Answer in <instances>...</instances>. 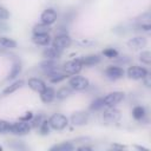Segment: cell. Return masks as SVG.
I'll use <instances>...</instances> for the list:
<instances>
[{
  "label": "cell",
  "mask_w": 151,
  "mask_h": 151,
  "mask_svg": "<svg viewBox=\"0 0 151 151\" xmlns=\"http://www.w3.org/2000/svg\"><path fill=\"white\" fill-rule=\"evenodd\" d=\"M48 124H50L51 129L60 131V130H64L68 125V118L61 113H54L50 117Z\"/></svg>",
  "instance_id": "cell-1"
},
{
  "label": "cell",
  "mask_w": 151,
  "mask_h": 151,
  "mask_svg": "<svg viewBox=\"0 0 151 151\" xmlns=\"http://www.w3.org/2000/svg\"><path fill=\"white\" fill-rule=\"evenodd\" d=\"M31 124L28 122H24V120H19V122H15L13 124H11V129H9V132L15 134V136H24V134H27L29 133L31 131Z\"/></svg>",
  "instance_id": "cell-2"
},
{
  "label": "cell",
  "mask_w": 151,
  "mask_h": 151,
  "mask_svg": "<svg viewBox=\"0 0 151 151\" xmlns=\"http://www.w3.org/2000/svg\"><path fill=\"white\" fill-rule=\"evenodd\" d=\"M88 84H90V81L87 78H85L83 76H77V74L74 77H72L68 81V86L74 91H83L88 86Z\"/></svg>",
  "instance_id": "cell-3"
},
{
  "label": "cell",
  "mask_w": 151,
  "mask_h": 151,
  "mask_svg": "<svg viewBox=\"0 0 151 151\" xmlns=\"http://www.w3.org/2000/svg\"><path fill=\"white\" fill-rule=\"evenodd\" d=\"M72 44V39L70 38V35H67L66 33L64 34H58L55 35V38L52 40V46L55 47L57 50H65L67 47H70Z\"/></svg>",
  "instance_id": "cell-4"
},
{
  "label": "cell",
  "mask_w": 151,
  "mask_h": 151,
  "mask_svg": "<svg viewBox=\"0 0 151 151\" xmlns=\"http://www.w3.org/2000/svg\"><path fill=\"white\" fill-rule=\"evenodd\" d=\"M124 99V92L120 91H113L107 93L104 98H103V103L104 106H116L118 103H120Z\"/></svg>",
  "instance_id": "cell-5"
},
{
  "label": "cell",
  "mask_w": 151,
  "mask_h": 151,
  "mask_svg": "<svg viewBox=\"0 0 151 151\" xmlns=\"http://www.w3.org/2000/svg\"><path fill=\"white\" fill-rule=\"evenodd\" d=\"M122 118V113L118 109H116L114 106H109L104 113H103V119L109 123V124H114L117 123L119 119Z\"/></svg>",
  "instance_id": "cell-6"
},
{
  "label": "cell",
  "mask_w": 151,
  "mask_h": 151,
  "mask_svg": "<svg viewBox=\"0 0 151 151\" xmlns=\"http://www.w3.org/2000/svg\"><path fill=\"white\" fill-rule=\"evenodd\" d=\"M83 68V65L80 63L79 59H73V60H68L64 64L63 66V71L66 74H78Z\"/></svg>",
  "instance_id": "cell-7"
},
{
  "label": "cell",
  "mask_w": 151,
  "mask_h": 151,
  "mask_svg": "<svg viewBox=\"0 0 151 151\" xmlns=\"http://www.w3.org/2000/svg\"><path fill=\"white\" fill-rule=\"evenodd\" d=\"M126 74L130 79H134V80H139V79H143L146 74H147V70L145 67H142V66H137V65H133V66H130L126 71Z\"/></svg>",
  "instance_id": "cell-8"
},
{
  "label": "cell",
  "mask_w": 151,
  "mask_h": 151,
  "mask_svg": "<svg viewBox=\"0 0 151 151\" xmlns=\"http://www.w3.org/2000/svg\"><path fill=\"white\" fill-rule=\"evenodd\" d=\"M88 119H90V114L86 111H77V112L72 113V116L70 118L71 123L76 126H81V125L87 124Z\"/></svg>",
  "instance_id": "cell-9"
},
{
  "label": "cell",
  "mask_w": 151,
  "mask_h": 151,
  "mask_svg": "<svg viewBox=\"0 0 151 151\" xmlns=\"http://www.w3.org/2000/svg\"><path fill=\"white\" fill-rule=\"evenodd\" d=\"M57 20V12L53 8H46L45 11H42V13L40 14V21L45 25H52L54 24Z\"/></svg>",
  "instance_id": "cell-10"
},
{
  "label": "cell",
  "mask_w": 151,
  "mask_h": 151,
  "mask_svg": "<svg viewBox=\"0 0 151 151\" xmlns=\"http://www.w3.org/2000/svg\"><path fill=\"white\" fill-rule=\"evenodd\" d=\"M146 45H147V40H146L145 37H142V35L131 38L127 41V46L132 50H143Z\"/></svg>",
  "instance_id": "cell-11"
},
{
  "label": "cell",
  "mask_w": 151,
  "mask_h": 151,
  "mask_svg": "<svg viewBox=\"0 0 151 151\" xmlns=\"http://www.w3.org/2000/svg\"><path fill=\"white\" fill-rule=\"evenodd\" d=\"M124 70L119 66H109L106 70H105V74L109 79H112V80H116V79H120L123 76H124Z\"/></svg>",
  "instance_id": "cell-12"
},
{
  "label": "cell",
  "mask_w": 151,
  "mask_h": 151,
  "mask_svg": "<svg viewBox=\"0 0 151 151\" xmlns=\"http://www.w3.org/2000/svg\"><path fill=\"white\" fill-rule=\"evenodd\" d=\"M40 68L48 76L55 71H59L58 68V64H57V60H51V59H46L45 61H42L40 64Z\"/></svg>",
  "instance_id": "cell-13"
},
{
  "label": "cell",
  "mask_w": 151,
  "mask_h": 151,
  "mask_svg": "<svg viewBox=\"0 0 151 151\" xmlns=\"http://www.w3.org/2000/svg\"><path fill=\"white\" fill-rule=\"evenodd\" d=\"M27 84H28V86H29L31 90H33L34 92H38V93L42 92L45 90V87H46L45 83L40 78H29L28 81H27Z\"/></svg>",
  "instance_id": "cell-14"
},
{
  "label": "cell",
  "mask_w": 151,
  "mask_h": 151,
  "mask_svg": "<svg viewBox=\"0 0 151 151\" xmlns=\"http://www.w3.org/2000/svg\"><path fill=\"white\" fill-rule=\"evenodd\" d=\"M80 63L83 66H93V65H97L100 63V57L97 55V54H88V55H84L81 58H79Z\"/></svg>",
  "instance_id": "cell-15"
},
{
  "label": "cell",
  "mask_w": 151,
  "mask_h": 151,
  "mask_svg": "<svg viewBox=\"0 0 151 151\" xmlns=\"http://www.w3.org/2000/svg\"><path fill=\"white\" fill-rule=\"evenodd\" d=\"M42 55L46 58V59H51V60H58L61 55V51L60 50H57L55 47H46L44 51H42Z\"/></svg>",
  "instance_id": "cell-16"
},
{
  "label": "cell",
  "mask_w": 151,
  "mask_h": 151,
  "mask_svg": "<svg viewBox=\"0 0 151 151\" xmlns=\"http://www.w3.org/2000/svg\"><path fill=\"white\" fill-rule=\"evenodd\" d=\"M55 98V91L52 87H45V90L42 92H40V99L41 101L48 104L51 101H53V99Z\"/></svg>",
  "instance_id": "cell-17"
},
{
  "label": "cell",
  "mask_w": 151,
  "mask_h": 151,
  "mask_svg": "<svg viewBox=\"0 0 151 151\" xmlns=\"http://www.w3.org/2000/svg\"><path fill=\"white\" fill-rule=\"evenodd\" d=\"M32 41L39 46H47L51 42L50 34H33Z\"/></svg>",
  "instance_id": "cell-18"
},
{
  "label": "cell",
  "mask_w": 151,
  "mask_h": 151,
  "mask_svg": "<svg viewBox=\"0 0 151 151\" xmlns=\"http://www.w3.org/2000/svg\"><path fill=\"white\" fill-rule=\"evenodd\" d=\"M22 86H24V80H15L14 83L9 84L8 86H6V87L4 88L2 94H4V96H8V94H11V93L18 91V90L21 88Z\"/></svg>",
  "instance_id": "cell-19"
},
{
  "label": "cell",
  "mask_w": 151,
  "mask_h": 151,
  "mask_svg": "<svg viewBox=\"0 0 151 151\" xmlns=\"http://www.w3.org/2000/svg\"><path fill=\"white\" fill-rule=\"evenodd\" d=\"M74 149H76V146L71 142H63L60 144H55L50 147L51 151H72Z\"/></svg>",
  "instance_id": "cell-20"
},
{
  "label": "cell",
  "mask_w": 151,
  "mask_h": 151,
  "mask_svg": "<svg viewBox=\"0 0 151 151\" xmlns=\"http://www.w3.org/2000/svg\"><path fill=\"white\" fill-rule=\"evenodd\" d=\"M68 76L65 73V72H59V71H55L51 74H48V81L52 83V84H57V83H60L63 80H65Z\"/></svg>",
  "instance_id": "cell-21"
},
{
  "label": "cell",
  "mask_w": 151,
  "mask_h": 151,
  "mask_svg": "<svg viewBox=\"0 0 151 151\" xmlns=\"http://www.w3.org/2000/svg\"><path fill=\"white\" fill-rule=\"evenodd\" d=\"M32 32H33V34H48L51 32V27L48 25L40 22V24H37L33 26Z\"/></svg>",
  "instance_id": "cell-22"
},
{
  "label": "cell",
  "mask_w": 151,
  "mask_h": 151,
  "mask_svg": "<svg viewBox=\"0 0 151 151\" xmlns=\"http://www.w3.org/2000/svg\"><path fill=\"white\" fill-rule=\"evenodd\" d=\"M72 88L70 87V86H63V87H60L57 92H55V97H57V99H60V100H63V99H66L67 97H70L71 94H72Z\"/></svg>",
  "instance_id": "cell-23"
},
{
  "label": "cell",
  "mask_w": 151,
  "mask_h": 151,
  "mask_svg": "<svg viewBox=\"0 0 151 151\" xmlns=\"http://www.w3.org/2000/svg\"><path fill=\"white\" fill-rule=\"evenodd\" d=\"M0 46L4 48H15L17 41L8 37H0Z\"/></svg>",
  "instance_id": "cell-24"
},
{
  "label": "cell",
  "mask_w": 151,
  "mask_h": 151,
  "mask_svg": "<svg viewBox=\"0 0 151 151\" xmlns=\"http://www.w3.org/2000/svg\"><path fill=\"white\" fill-rule=\"evenodd\" d=\"M21 68H22L21 64H20L19 61H15V63L13 64V66H12V70H11L8 77H7V80H12V79L17 78V77L19 76V73L21 72Z\"/></svg>",
  "instance_id": "cell-25"
},
{
  "label": "cell",
  "mask_w": 151,
  "mask_h": 151,
  "mask_svg": "<svg viewBox=\"0 0 151 151\" xmlns=\"http://www.w3.org/2000/svg\"><path fill=\"white\" fill-rule=\"evenodd\" d=\"M132 116L136 120H140L145 117V109L143 106H134L133 110H132Z\"/></svg>",
  "instance_id": "cell-26"
},
{
  "label": "cell",
  "mask_w": 151,
  "mask_h": 151,
  "mask_svg": "<svg viewBox=\"0 0 151 151\" xmlns=\"http://www.w3.org/2000/svg\"><path fill=\"white\" fill-rule=\"evenodd\" d=\"M103 107H104L103 98H97V99H94V100L91 103V105H90V110H92V111H98V110H100V109H103Z\"/></svg>",
  "instance_id": "cell-27"
},
{
  "label": "cell",
  "mask_w": 151,
  "mask_h": 151,
  "mask_svg": "<svg viewBox=\"0 0 151 151\" xmlns=\"http://www.w3.org/2000/svg\"><path fill=\"white\" fill-rule=\"evenodd\" d=\"M103 54H104L105 57L112 59V58H117V57H118V51H117L116 48H113V47H107V48H105V50L103 51Z\"/></svg>",
  "instance_id": "cell-28"
},
{
  "label": "cell",
  "mask_w": 151,
  "mask_h": 151,
  "mask_svg": "<svg viewBox=\"0 0 151 151\" xmlns=\"http://www.w3.org/2000/svg\"><path fill=\"white\" fill-rule=\"evenodd\" d=\"M50 129H51V126H50V124H48V120H47V119H45V120L40 124V126H39L40 133H41L42 136L48 134V133H50Z\"/></svg>",
  "instance_id": "cell-29"
},
{
  "label": "cell",
  "mask_w": 151,
  "mask_h": 151,
  "mask_svg": "<svg viewBox=\"0 0 151 151\" xmlns=\"http://www.w3.org/2000/svg\"><path fill=\"white\" fill-rule=\"evenodd\" d=\"M9 129H11V123L7 122V120L0 119V134L9 132Z\"/></svg>",
  "instance_id": "cell-30"
},
{
  "label": "cell",
  "mask_w": 151,
  "mask_h": 151,
  "mask_svg": "<svg viewBox=\"0 0 151 151\" xmlns=\"http://www.w3.org/2000/svg\"><path fill=\"white\" fill-rule=\"evenodd\" d=\"M139 59H140L142 63L149 65L150 61H151V53H150L149 51H143V52L139 54Z\"/></svg>",
  "instance_id": "cell-31"
},
{
  "label": "cell",
  "mask_w": 151,
  "mask_h": 151,
  "mask_svg": "<svg viewBox=\"0 0 151 151\" xmlns=\"http://www.w3.org/2000/svg\"><path fill=\"white\" fill-rule=\"evenodd\" d=\"M9 18V12L6 7L4 6H0V21H4V20H7Z\"/></svg>",
  "instance_id": "cell-32"
},
{
  "label": "cell",
  "mask_w": 151,
  "mask_h": 151,
  "mask_svg": "<svg viewBox=\"0 0 151 151\" xmlns=\"http://www.w3.org/2000/svg\"><path fill=\"white\" fill-rule=\"evenodd\" d=\"M44 120H45L44 116H38V117H35V118L33 117L32 120H31V122H32V126H33V127H39L40 124H41Z\"/></svg>",
  "instance_id": "cell-33"
},
{
  "label": "cell",
  "mask_w": 151,
  "mask_h": 151,
  "mask_svg": "<svg viewBox=\"0 0 151 151\" xmlns=\"http://www.w3.org/2000/svg\"><path fill=\"white\" fill-rule=\"evenodd\" d=\"M32 118H33V112L28 111V112H26L24 116H21V117L19 118V120H24V122H31V120H32Z\"/></svg>",
  "instance_id": "cell-34"
},
{
  "label": "cell",
  "mask_w": 151,
  "mask_h": 151,
  "mask_svg": "<svg viewBox=\"0 0 151 151\" xmlns=\"http://www.w3.org/2000/svg\"><path fill=\"white\" fill-rule=\"evenodd\" d=\"M78 150H80V151H84V150H85V151H86V150H92V147H90V146H85V145H84V146H79Z\"/></svg>",
  "instance_id": "cell-35"
},
{
  "label": "cell",
  "mask_w": 151,
  "mask_h": 151,
  "mask_svg": "<svg viewBox=\"0 0 151 151\" xmlns=\"http://www.w3.org/2000/svg\"><path fill=\"white\" fill-rule=\"evenodd\" d=\"M0 52H4V47H0Z\"/></svg>",
  "instance_id": "cell-36"
}]
</instances>
